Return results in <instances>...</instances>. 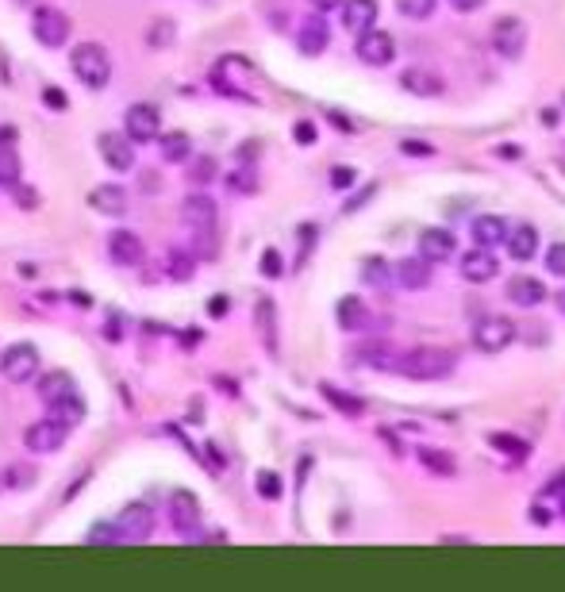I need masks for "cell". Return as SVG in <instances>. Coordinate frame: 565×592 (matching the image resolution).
I'll list each match as a JSON object with an SVG mask.
<instances>
[{
  "label": "cell",
  "instance_id": "obj_1",
  "mask_svg": "<svg viewBox=\"0 0 565 592\" xmlns=\"http://www.w3.org/2000/svg\"><path fill=\"white\" fill-rule=\"evenodd\" d=\"M392 369H401L412 381H443L458 369V351H446V346H416L408 354H396Z\"/></svg>",
  "mask_w": 565,
  "mask_h": 592
},
{
  "label": "cell",
  "instance_id": "obj_2",
  "mask_svg": "<svg viewBox=\"0 0 565 592\" xmlns=\"http://www.w3.org/2000/svg\"><path fill=\"white\" fill-rule=\"evenodd\" d=\"M70 66L85 89H105L112 81V58L100 43H77L70 55Z\"/></svg>",
  "mask_w": 565,
  "mask_h": 592
},
{
  "label": "cell",
  "instance_id": "obj_3",
  "mask_svg": "<svg viewBox=\"0 0 565 592\" xmlns=\"http://www.w3.org/2000/svg\"><path fill=\"white\" fill-rule=\"evenodd\" d=\"M181 220L197 231L204 254H212L215 250V220H220V212H215V200L208 197V192H192V197H185Z\"/></svg>",
  "mask_w": 565,
  "mask_h": 592
},
{
  "label": "cell",
  "instance_id": "obj_4",
  "mask_svg": "<svg viewBox=\"0 0 565 592\" xmlns=\"http://www.w3.org/2000/svg\"><path fill=\"white\" fill-rule=\"evenodd\" d=\"M70 16L62 8H50V4H43V8H35V16H31V31H35V38L43 43L46 50H58V47H66V38H70Z\"/></svg>",
  "mask_w": 565,
  "mask_h": 592
},
{
  "label": "cell",
  "instance_id": "obj_5",
  "mask_svg": "<svg viewBox=\"0 0 565 592\" xmlns=\"http://www.w3.org/2000/svg\"><path fill=\"white\" fill-rule=\"evenodd\" d=\"M70 439V427L66 423H58L55 416L46 419H35L28 431H23V446L31 450V454H55V450H62Z\"/></svg>",
  "mask_w": 565,
  "mask_h": 592
},
{
  "label": "cell",
  "instance_id": "obj_6",
  "mask_svg": "<svg viewBox=\"0 0 565 592\" xmlns=\"http://www.w3.org/2000/svg\"><path fill=\"white\" fill-rule=\"evenodd\" d=\"M511 339H516V324L504 316H485L473 324V346L485 354H500L504 346H511Z\"/></svg>",
  "mask_w": 565,
  "mask_h": 592
},
{
  "label": "cell",
  "instance_id": "obj_7",
  "mask_svg": "<svg viewBox=\"0 0 565 592\" xmlns=\"http://www.w3.org/2000/svg\"><path fill=\"white\" fill-rule=\"evenodd\" d=\"M489 47L496 50L500 58H519L523 47H527V23H523L519 16H500V20L493 23Z\"/></svg>",
  "mask_w": 565,
  "mask_h": 592
},
{
  "label": "cell",
  "instance_id": "obj_8",
  "mask_svg": "<svg viewBox=\"0 0 565 592\" xmlns=\"http://www.w3.org/2000/svg\"><path fill=\"white\" fill-rule=\"evenodd\" d=\"M38 346L35 343H12L4 346V354H0V373H4L8 381H31L35 369H38Z\"/></svg>",
  "mask_w": 565,
  "mask_h": 592
},
{
  "label": "cell",
  "instance_id": "obj_9",
  "mask_svg": "<svg viewBox=\"0 0 565 592\" xmlns=\"http://www.w3.org/2000/svg\"><path fill=\"white\" fill-rule=\"evenodd\" d=\"M123 135L131 143H154L162 135V112L154 105H131L123 115Z\"/></svg>",
  "mask_w": 565,
  "mask_h": 592
},
{
  "label": "cell",
  "instance_id": "obj_10",
  "mask_svg": "<svg viewBox=\"0 0 565 592\" xmlns=\"http://www.w3.org/2000/svg\"><path fill=\"white\" fill-rule=\"evenodd\" d=\"M358 58L366 62V66H389V62L396 58V38L389 31H377L369 28L366 35H358Z\"/></svg>",
  "mask_w": 565,
  "mask_h": 592
},
{
  "label": "cell",
  "instance_id": "obj_11",
  "mask_svg": "<svg viewBox=\"0 0 565 592\" xmlns=\"http://www.w3.org/2000/svg\"><path fill=\"white\" fill-rule=\"evenodd\" d=\"M97 147H100V158L108 162V170L115 173H127V170H135V143L127 135L120 131H105L97 139Z\"/></svg>",
  "mask_w": 565,
  "mask_h": 592
},
{
  "label": "cell",
  "instance_id": "obj_12",
  "mask_svg": "<svg viewBox=\"0 0 565 592\" xmlns=\"http://www.w3.org/2000/svg\"><path fill=\"white\" fill-rule=\"evenodd\" d=\"M115 527L123 531L127 543H143V538H150V531H154V508H147L143 500H131V504L115 516Z\"/></svg>",
  "mask_w": 565,
  "mask_h": 592
},
{
  "label": "cell",
  "instance_id": "obj_13",
  "mask_svg": "<svg viewBox=\"0 0 565 592\" xmlns=\"http://www.w3.org/2000/svg\"><path fill=\"white\" fill-rule=\"evenodd\" d=\"M170 523L177 535H197L200 527V500L189 493V488H177L170 496Z\"/></svg>",
  "mask_w": 565,
  "mask_h": 592
},
{
  "label": "cell",
  "instance_id": "obj_14",
  "mask_svg": "<svg viewBox=\"0 0 565 592\" xmlns=\"http://www.w3.org/2000/svg\"><path fill=\"white\" fill-rule=\"evenodd\" d=\"M454 250H458L454 231H446V227H427V231H419V258H427L431 266H434V262H451Z\"/></svg>",
  "mask_w": 565,
  "mask_h": 592
},
{
  "label": "cell",
  "instance_id": "obj_15",
  "mask_svg": "<svg viewBox=\"0 0 565 592\" xmlns=\"http://www.w3.org/2000/svg\"><path fill=\"white\" fill-rule=\"evenodd\" d=\"M108 258L115 266H143L147 258V247L135 231H112L108 235Z\"/></svg>",
  "mask_w": 565,
  "mask_h": 592
},
{
  "label": "cell",
  "instance_id": "obj_16",
  "mask_svg": "<svg viewBox=\"0 0 565 592\" xmlns=\"http://www.w3.org/2000/svg\"><path fill=\"white\" fill-rule=\"evenodd\" d=\"M297 47L304 50L308 58L324 55V50L331 47V28H327V20H324V16H308V20L300 23V31H297Z\"/></svg>",
  "mask_w": 565,
  "mask_h": 592
},
{
  "label": "cell",
  "instance_id": "obj_17",
  "mask_svg": "<svg viewBox=\"0 0 565 592\" xmlns=\"http://www.w3.org/2000/svg\"><path fill=\"white\" fill-rule=\"evenodd\" d=\"M500 247H508L511 262H531L535 250H538V231L531 224H516V227H508V235Z\"/></svg>",
  "mask_w": 565,
  "mask_h": 592
},
{
  "label": "cell",
  "instance_id": "obj_18",
  "mask_svg": "<svg viewBox=\"0 0 565 592\" xmlns=\"http://www.w3.org/2000/svg\"><path fill=\"white\" fill-rule=\"evenodd\" d=\"M377 23V0H342V28L366 35Z\"/></svg>",
  "mask_w": 565,
  "mask_h": 592
},
{
  "label": "cell",
  "instance_id": "obj_19",
  "mask_svg": "<svg viewBox=\"0 0 565 592\" xmlns=\"http://www.w3.org/2000/svg\"><path fill=\"white\" fill-rule=\"evenodd\" d=\"M458 269H461V277H466L469 285H485V281H493V277H496L500 262L493 258L489 250H481V247H477V250H469L466 258L458 262Z\"/></svg>",
  "mask_w": 565,
  "mask_h": 592
},
{
  "label": "cell",
  "instance_id": "obj_20",
  "mask_svg": "<svg viewBox=\"0 0 565 592\" xmlns=\"http://www.w3.org/2000/svg\"><path fill=\"white\" fill-rule=\"evenodd\" d=\"M546 285L538 277H527V274H519V277H511L508 281V300L516 304V308H538L546 300Z\"/></svg>",
  "mask_w": 565,
  "mask_h": 592
},
{
  "label": "cell",
  "instance_id": "obj_21",
  "mask_svg": "<svg viewBox=\"0 0 565 592\" xmlns=\"http://www.w3.org/2000/svg\"><path fill=\"white\" fill-rule=\"evenodd\" d=\"M335 319L342 331H369L374 327V316H369L366 300H358V296H342L339 308H335Z\"/></svg>",
  "mask_w": 565,
  "mask_h": 592
},
{
  "label": "cell",
  "instance_id": "obj_22",
  "mask_svg": "<svg viewBox=\"0 0 565 592\" xmlns=\"http://www.w3.org/2000/svg\"><path fill=\"white\" fill-rule=\"evenodd\" d=\"M73 393H77V385H73V377L66 369H50V373H43V381H38V401H43L46 408L66 401V396H73Z\"/></svg>",
  "mask_w": 565,
  "mask_h": 592
},
{
  "label": "cell",
  "instance_id": "obj_23",
  "mask_svg": "<svg viewBox=\"0 0 565 592\" xmlns=\"http://www.w3.org/2000/svg\"><path fill=\"white\" fill-rule=\"evenodd\" d=\"M127 192L120 185H97L93 192H89V208L100 212V216H123L127 212Z\"/></svg>",
  "mask_w": 565,
  "mask_h": 592
},
{
  "label": "cell",
  "instance_id": "obj_24",
  "mask_svg": "<svg viewBox=\"0 0 565 592\" xmlns=\"http://www.w3.org/2000/svg\"><path fill=\"white\" fill-rule=\"evenodd\" d=\"M396 285H404V289H427L431 285V262L427 258H404V262H396Z\"/></svg>",
  "mask_w": 565,
  "mask_h": 592
},
{
  "label": "cell",
  "instance_id": "obj_25",
  "mask_svg": "<svg viewBox=\"0 0 565 592\" xmlns=\"http://www.w3.org/2000/svg\"><path fill=\"white\" fill-rule=\"evenodd\" d=\"M469 231H473V242H477L481 250H493V247H500V242H504L508 224L500 220V216H477Z\"/></svg>",
  "mask_w": 565,
  "mask_h": 592
},
{
  "label": "cell",
  "instance_id": "obj_26",
  "mask_svg": "<svg viewBox=\"0 0 565 592\" xmlns=\"http://www.w3.org/2000/svg\"><path fill=\"white\" fill-rule=\"evenodd\" d=\"M319 396L335 408V411H342V416H350V419H358V416H366V401L362 396H350V393H342L339 385H319Z\"/></svg>",
  "mask_w": 565,
  "mask_h": 592
},
{
  "label": "cell",
  "instance_id": "obj_27",
  "mask_svg": "<svg viewBox=\"0 0 565 592\" xmlns=\"http://www.w3.org/2000/svg\"><path fill=\"white\" fill-rule=\"evenodd\" d=\"M401 85L416 97H439L443 93V77L431 73V70H404L401 73Z\"/></svg>",
  "mask_w": 565,
  "mask_h": 592
},
{
  "label": "cell",
  "instance_id": "obj_28",
  "mask_svg": "<svg viewBox=\"0 0 565 592\" xmlns=\"http://www.w3.org/2000/svg\"><path fill=\"white\" fill-rule=\"evenodd\" d=\"M416 458H419V466H427L434 473V478H454L458 473V461L434 446H416Z\"/></svg>",
  "mask_w": 565,
  "mask_h": 592
},
{
  "label": "cell",
  "instance_id": "obj_29",
  "mask_svg": "<svg viewBox=\"0 0 565 592\" xmlns=\"http://www.w3.org/2000/svg\"><path fill=\"white\" fill-rule=\"evenodd\" d=\"M254 312H258V334H262L266 351L277 354V312H274V300H258Z\"/></svg>",
  "mask_w": 565,
  "mask_h": 592
},
{
  "label": "cell",
  "instance_id": "obj_30",
  "mask_svg": "<svg viewBox=\"0 0 565 592\" xmlns=\"http://www.w3.org/2000/svg\"><path fill=\"white\" fill-rule=\"evenodd\" d=\"M362 281H366V285H374V289H381V292H389V285L396 281V274H392V266L384 262V258H366Z\"/></svg>",
  "mask_w": 565,
  "mask_h": 592
},
{
  "label": "cell",
  "instance_id": "obj_31",
  "mask_svg": "<svg viewBox=\"0 0 565 592\" xmlns=\"http://www.w3.org/2000/svg\"><path fill=\"white\" fill-rule=\"evenodd\" d=\"M50 416H55L58 423H66V427L73 431L77 427V423H81L85 419V401H81V396H66V401H58V404H50Z\"/></svg>",
  "mask_w": 565,
  "mask_h": 592
},
{
  "label": "cell",
  "instance_id": "obj_32",
  "mask_svg": "<svg viewBox=\"0 0 565 592\" xmlns=\"http://www.w3.org/2000/svg\"><path fill=\"white\" fill-rule=\"evenodd\" d=\"M158 147H162V158H165V162H185L189 150H192V143H189L185 131H165V135H158Z\"/></svg>",
  "mask_w": 565,
  "mask_h": 592
},
{
  "label": "cell",
  "instance_id": "obj_33",
  "mask_svg": "<svg viewBox=\"0 0 565 592\" xmlns=\"http://www.w3.org/2000/svg\"><path fill=\"white\" fill-rule=\"evenodd\" d=\"M489 443L500 450V454H508V458H516V461L527 458V443L516 439V435H508V431H493V435H489Z\"/></svg>",
  "mask_w": 565,
  "mask_h": 592
},
{
  "label": "cell",
  "instance_id": "obj_34",
  "mask_svg": "<svg viewBox=\"0 0 565 592\" xmlns=\"http://www.w3.org/2000/svg\"><path fill=\"white\" fill-rule=\"evenodd\" d=\"M173 35H177L173 20H154L150 28H147V43H150L154 50H165V47H173Z\"/></svg>",
  "mask_w": 565,
  "mask_h": 592
},
{
  "label": "cell",
  "instance_id": "obj_35",
  "mask_svg": "<svg viewBox=\"0 0 565 592\" xmlns=\"http://www.w3.org/2000/svg\"><path fill=\"white\" fill-rule=\"evenodd\" d=\"M20 182V158H16V147H0V185L12 189Z\"/></svg>",
  "mask_w": 565,
  "mask_h": 592
},
{
  "label": "cell",
  "instance_id": "obj_36",
  "mask_svg": "<svg viewBox=\"0 0 565 592\" xmlns=\"http://www.w3.org/2000/svg\"><path fill=\"white\" fill-rule=\"evenodd\" d=\"M434 4H439V0H396V12H401L404 20H431Z\"/></svg>",
  "mask_w": 565,
  "mask_h": 592
},
{
  "label": "cell",
  "instance_id": "obj_37",
  "mask_svg": "<svg viewBox=\"0 0 565 592\" xmlns=\"http://www.w3.org/2000/svg\"><path fill=\"white\" fill-rule=\"evenodd\" d=\"M165 274H170L173 281H189L192 274H197V266H192V254L173 250V254H170V266H165Z\"/></svg>",
  "mask_w": 565,
  "mask_h": 592
},
{
  "label": "cell",
  "instance_id": "obj_38",
  "mask_svg": "<svg viewBox=\"0 0 565 592\" xmlns=\"http://www.w3.org/2000/svg\"><path fill=\"white\" fill-rule=\"evenodd\" d=\"M31 481H35V469H28V466H8L0 473V488H28Z\"/></svg>",
  "mask_w": 565,
  "mask_h": 592
},
{
  "label": "cell",
  "instance_id": "obj_39",
  "mask_svg": "<svg viewBox=\"0 0 565 592\" xmlns=\"http://www.w3.org/2000/svg\"><path fill=\"white\" fill-rule=\"evenodd\" d=\"M85 543H127L123 531L115 523H97V527H89V535H85Z\"/></svg>",
  "mask_w": 565,
  "mask_h": 592
},
{
  "label": "cell",
  "instance_id": "obj_40",
  "mask_svg": "<svg viewBox=\"0 0 565 592\" xmlns=\"http://www.w3.org/2000/svg\"><path fill=\"white\" fill-rule=\"evenodd\" d=\"M254 488H258V496H266V500H281V493H285V485H281V478L274 469H262Z\"/></svg>",
  "mask_w": 565,
  "mask_h": 592
},
{
  "label": "cell",
  "instance_id": "obj_41",
  "mask_svg": "<svg viewBox=\"0 0 565 592\" xmlns=\"http://www.w3.org/2000/svg\"><path fill=\"white\" fill-rule=\"evenodd\" d=\"M227 185L235 192H254L258 189V173H254V165H239V170L227 177Z\"/></svg>",
  "mask_w": 565,
  "mask_h": 592
},
{
  "label": "cell",
  "instance_id": "obj_42",
  "mask_svg": "<svg viewBox=\"0 0 565 592\" xmlns=\"http://www.w3.org/2000/svg\"><path fill=\"white\" fill-rule=\"evenodd\" d=\"M12 197H16V204H20L23 212L38 208V192H35L31 185H23V182H16V185H12Z\"/></svg>",
  "mask_w": 565,
  "mask_h": 592
},
{
  "label": "cell",
  "instance_id": "obj_43",
  "mask_svg": "<svg viewBox=\"0 0 565 592\" xmlns=\"http://www.w3.org/2000/svg\"><path fill=\"white\" fill-rule=\"evenodd\" d=\"M546 269H550V274H558V277H565V242H554V247L546 250Z\"/></svg>",
  "mask_w": 565,
  "mask_h": 592
},
{
  "label": "cell",
  "instance_id": "obj_44",
  "mask_svg": "<svg viewBox=\"0 0 565 592\" xmlns=\"http://www.w3.org/2000/svg\"><path fill=\"white\" fill-rule=\"evenodd\" d=\"M192 182H197V185L215 182V162L212 158H197V165H192Z\"/></svg>",
  "mask_w": 565,
  "mask_h": 592
},
{
  "label": "cell",
  "instance_id": "obj_45",
  "mask_svg": "<svg viewBox=\"0 0 565 592\" xmlns=\"http://www.w3.org/2000/svg\"><path fill=\"white\" fill-rule=\"evenodd\" d=\"M262 274H266V277H281V274H285V266H281V254H277L274 247L262 254Z\"/></svg>",
  "mask_w": 565,
  "mask_h": 592
},
{
  "label": "cell",
  "instance_id": "obj_46",
  "mask_svg": "<svg viewBox=\"0 0 565 592\" xmlns=\"http://www.w3.org/2000/svg\"><path fill=\"white\" fill-rule=\"evenodd\" d=\"M358 182V173L350 170V165H335V170H331V185L335 189H350Z\"/></svg>",
  "mask_w": 565,
  "mask_h": 592
},
{
  "label": "cell",
  "instance_id": "obj_47",
  "mask_svg": "<svg viewBox=\"0 0 565 592\" xmlns=\"http://www.w3.org/2000/svg\"><path fill=\"white\" fill-rule=\"evenodd\" d=\"M292 135H297V143H300V147H312V143H316V123H312V120H297Z\"/></svg>",
  "mask_w": 565,
  "mask_h": 592
},
{
  "label": "cell",
  "instance_id": "obj_48",
  "mask_svg": "<svg viewBox=\"0 0 565 592\" xmlns=\"http://www.w3.org/2000/svg\"><path fill=\"white\" fill-rule=\"evenodd\" d=\"M316 247V224H304L300 227V254H297V266L308 258V250H312Z\"/></svg>",
  "mask_w": 565,
  "mask_h": 592
},
{
  "label": "cell",
  "instance_id": "obj_49",
  "mask_svg": "<svg viewBox=\"0 0 565 592\" xmlns=\"http://www.w3.org/2000/svg\"><path fill=\"white\" fill-rule=\"evenodd\" d=\"M43 100H46V105L55 108V112H66V108H70V100H66V93H62V89H46Z\"/></svg>",
  "mask_w": 565,
  "mask_h": 592
},
{
  "label": "cell",
  "instance_id": "obj_50",
  "mask_svg": "<svg viewBox=\"0 0 565 592\" xmlns=\"http://www.w3.org/2000/svg\"><path fill=\"white\" fill-rule=\"evenodd\" d=\"M485 4V0H451V8H458V12H477Z\"/></svg>",
  "mask_w": 565,
  "mask_h": 592
},
{
  "label": "cell",
  "instance_id": "obj_51",
  "mask_svg": "<svg viewBox=\"0 0 565 592\" xmlns=\"http://www.w3.org/2000/svg\"><path fill=\"white\" fill-rule=\"evenodd\" d=\"M0 147H16V127H0Z\"/></svg>",
  "mask_w": 565,
  "mask_h": 592
},
{
  "label": "cell",
  "instance_id": "obj_52",
  "mask_svg": "<svg viewBox=\"0 0 565 592\" xmlns=\"http://www.w3.org/2000/svg\"><path fill=\"white\" fill-rule=\"evenodd\" d=\"M208 312H212V316H223V312H227V300H223V296H215V300H208Z\"/></svg>",
  "mask_w": 565,
  "mask_h": 592
},
{
  "label": "cell",
  "instance_id": "obj_53",
  "mask_svg": "<svg viewBox=\"0 0 565 592\" xmlns=\"http://www.w3.org/2000/svg\"><path fill=\"white\" fill-rule=\"evenodd\" d=\"M561 488H565V469H561V473H554V481L546 485V493H561Z\"/></svg>",
  "mask_w": 565,
  "mask_h": 592
},
{
  "label": "cell",
  "instance_id": "obj_54",
  "mask_svg": "<svg viewBox=\"0 0 565 592\" xmlns=\"http://www.w3.org/2000/svg\"><path fill=\"white\" fill-rule=\"evenodd\" d=\"M312 4H316L319 12H331V8H339V4H342V0H312Z\"/></svg>",
  "mask_w": 565,
  "mask_h": 592
},
{
  "label": "cell",
  "instance_id": "obj_55",
  "mask_svg": "<svg viewBox=\"0 0 565 592\" xmlns=\"http://www.w3.org/2000/svg\"><path fill=\"white\" fill-rule=\"evenodd\" d=\"M531 520H535V523H550V512H543V508H535V512H531Z\"/></svg>",
  "mask_w": 565,
  "mask_h": 592
},
{
  "label": "cell",
  "instance_id": "obj_56",
  "mask_svg": "<svg viewBox=\"0 0 565 592\" xmlns=\"http://www.w3.org/2000/svg\"><path fill=\"white\" fill-rule=\"evenodd\" d=\"M408 154H431V147H416V143H404Z\"/></svg>",
  "mask_w": 565,
  "mask_h": 592
},
{
  "label": "cell",
  "instance_id": "obj_57",
  "mask_svg": "<svg viewBox=\"0 0 565 592\" xmlns=\"http://www.w3.org/2000/svg\"><path fill=\"white\" fill-rule=\"evenodd\" d=\"M558 308H561V312H565V289L558 292Z\"/></svg>",
  "mask_w": 565,
  "mask_h": 592
}]
</instances>
